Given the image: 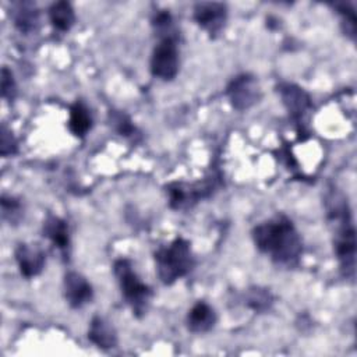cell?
Wrapping results in <instances>:
<instances>
[{
    "instance_id": "1",
    "label": "cell",
    "mask_w": 357,
    "mask_h": 357,
    "mask_svg": "<svg viewBox=\"0 0 357 357\" xmlns=\"http://www.w3.org/2000/svg\"><path fill=\"white\" fill-rule=\"evenodd\" d=\"M257 248L279 265L293 266L303 252V243L293 222L284 215L271 218L252 230Z\"/></svg>"
},
{
    "instance_id": "2",
    "label": "cell",
    "mask_w": 357,
    "mask_h": 357,
    "mask_svg": "<svg viewBox=\"0 0 357 357\" xmlns=\"http://www.w3.org/2000/svg\"><path fill=\"white\" fill-rule=\"evenodd\" d=\"M156 272L162 283L172 284L185 276L194 266V255L187 240L178 237L169 245L160 247L155 252Z\"/></svg>"
},
{
    "instance_id": "3",
    "label": "cell",
    "mask_w": 357,
    "mask_h": 357,
    "mask_svg": "<svg viewBox=\"0 0 357 357\" xmlns=\"http://www.w3.org/2000/svg\"><path fill=\"white\" fill-rule=\"evenodd\" d=\"M332 213V222L335 225L333 247L340 269L346 276L354 273V255H356V231L347 204L336 205Z\"/></svg>"
},
{
    "instance_id": "4",
    "label": "cell",
    "mask_w": 357,
    "mask_h": 357,
    "mask_svg": "<svg viewBox=\"0 0 357 357\" xmlns=\"http://www.w3.org/2000/svg\"><path fill=\"white\" fill-rule=\"evenodd\" d=\"M114 275L117 278L121 294L126 303L130 305L131 311L137 317H144L148 311L149 301L152 297V290L146 286L132 269L128 259L120 258L113 265Z\"/></svg>"
},
{
    "instance_id": "5",
    "label": "cell",
    "mask_w": 357,
    "mask_h": 357,
    "mask_svg": "<svg viewBox=\"0 0 357 357\" xmlns=\"http://www.w3.org/2000/svg\"><path fill=\"white\" fill-rule=\"evenodd\" d=\"M151 73L163 81L173 79L178 73V49L174 36H163L151 57Z\"/></svg>"
},
{
    "instance_id": "6",
    "label": "cell",
    "mask_w": 357,
    "mask_h": 357,
    "mask_svg": "<svg viewBox=\"0 0 357 357\" xmlns=\"http://www.w3.org/2000/svg\"><path fill=\"white\" fill-rule=\"evenodd\" d=\"M226 95L236 110H248L261 99V86L251 74L236 75L226 86Z\"/></svg>"
},
{
    "instance_id": "7",
    "label": "cell",
    "mask_w": 357,
    "mask_h": 357,
    "mask_svg": "<svg viewBox=\"0 0 357 357\" xmlns=\"http://www.w3.org/2000/svg\"><path fill=\"white\" fill-rule=\"evenodd\" d=\"M227 8L223 3L201 1L194 6V20L211 36L218 35L226 22Z\"/></svg>"
},
{
    "instance_id": "8",
    "label": "cell",
    "mask_w": 357,
    "mask_h": 357,
    "mask_svg": "<svg viewBox=\"0 0 357 357\" xmlns=\"http://www.w3.org/2000/svg\"><path fill=\"white\" fill-rule=\"evenodd\" d=\"M278 89L289 114L303 127L305 117L311 110V99L308 93L293 84H280Z\"/></svg>"
},
{
    "instance_id": "9",
    "label": "cell",
    "mask_w": 357,
    "mask_h": 357,
    "mask_svg": "<svg viewBox=\"0 0 357 357\" xmlns=\"http://www.w3.org/2000/svg\"><path fill=\"white\" fill-rule=\"evenodd\" d=\"M64 297L73 308H81L92 301L93 290L91 283L78 272H68L64 276Z\"/></svg>"
},
{
    "instance_id": "10",
    "label": "cell",
    "mask_w": 357,
    "mask_h": 357,
    "mask_svg": "<svg viewBox=\"0 0 357 357\" xmlns=\"http://www.w3.org/2000/svg\"><path fill=\"white\" fill-rule=\"evenodd\" d=\"M15 261L24 278L31 279L38 276L45 268V252L32 244H18L15 248Z\"/></svg>"
},
{
    "instance_id": "11",
    "label": "cell",
    "mask_w": 357,
    "mask_h": 357,
    "mask_svg": "<svg viewBox=\"0 0 357 357\" xmlns=\"http://www.w3.org/2000/svg\"><path fill=\"white\" fill-rule=\"evenodd\" d=\"M187 328L192 333L209 332L216 324L215 310L205 301L195 303L187 314Z\"/></svg>"
},
{
    "instance_id": "12",
    "label": "cell",
    "mask_w": 357,
    "mask_h": 357,
    "mask_svg": "<svg viewBox=\"0 0 357 357\" xmlns=\"http://www.w3.org/2000/svg\"><path fill=\"white\" fill-rule=\"evenodd\" d=\"M88 339L100 349H113L117 346V333L113 325L99 315L91 319Z\"/></svg>"
},
{
    "instance_id": "13",
    "label": "cell",
    "mask_w": 357,
    "mask_h": 357,
    "mask_svg": "<svg viewBox=\"0 0 357 357\" xmlns=\"http://www.w3.org/2000/svg\"><path fill=\"white\" fill-rule=\"evenodd\" d=\"M43 236H46L61 251L64 257L68 255V250H70L68 226L61 218L49 215L43 222Z\"/></svg>"
},
{
    "instance_id": "14",
    "label": "cell",
    "mask_w": 357,
    "mask_h": 357,
    "mask_svg": "<svg viewBox=\"0 0 357 357\" xmlns=\"http://www.w3.org/2000/svg\"><path fill=\"white\" fill-rule=\"evenodd\" d=\"M167 195H169V204L173 209H181L184 206H188L191 202H195L199 197H202L204 191L202 188L190 187L183 183H173L167 185Z\"/></svg>"
},
{
    "instance_id": "15",
    "label": "cell",
    "mask_w": 357,
    "mask_h": 357,
    "mask_svg": "<svg viewBox=\"0 0 357 357\" xmlns=\"http://www.w3.org/2000/svg\"><path fill=\"white\" fill-rule=\"evenodd\" d=\"M15 26L22 33H32L36 31L39 24V14L32 3H20L13 14Z\"/></svg>"
},
{
    "instance_id": "16",
    "label": "cell",
    "mask_w": 357,
    "mask_h": 357,
    "mask_svg": "<svg viewBox=\"0 0 357 357\" xmlns=\"http://www.w3.org/2000/svg\"><path fill=\"white\" fill-rule=\"evenodd\" d=\"M92 117L88 107L82 102H77L70 109L68 128L75 137H84L91 130Z\"/></svg>"
},
{
    "instance_id": "17",
    "label": "cell",
    "mask_w": 357,
    "mask_h": 357,
    "mask_svg": "<svg viewBox=\"0 0 357 357\" xmlns=\"http://www.w3.org/2000/svg\"><path fill=\"white\" fill-rule=\"evenodd\" d=\"M49 20L56 29L66 32L73 26L75 21V14L70 3L57 1L53 3L49 8Z\"/></svg>"
},
{
    "instance_id": "18",
    "label": "cell",
    "mask_w": 357,
    "mask_h": 357,
    "mask_svg": "<svg viewBox=\"0 0 357 357\" xmlns=\"http://www.w3.org/2000/svg\"><path fill=\"white\" fill-rule=\"evenodd\" d=\"M245 301L251 310H254L257 312H265L272 305L273 298H272V294L266 289L254 287V289L248 290Z\"/></svg>"
},
{
    "instance_id": "19",
    "label": "cell",
    "mask_w": 357,
    "mask_h": 357,
    "mask_svg": "<svg viewBox=\"0 0 357 357\" xmlns=\"http://www.w3.org/2000/svg\"><path fill=\"white\" fill-rule=\"evenodd\" d=\"M109 120H110V124L113 126V128L120 135H124V137H134L135 135L137 128L134 127V124L131 123V120L127 114L113 110V112L109 113Z\"/></svg>"
},
{
    "instance_id": "20",
    "label": "cell",
    "mask_w": 357,
    "mask_h": 357,
    "mask_svg": "<svg viewBox=\"0 0 357 357\" xmlns=\"http://www.w3.org/2000/svg\"><path fill=\"white\" fill-rule=\"evenodd\" d=\"M1 215L4 220H8L10 223H17L21 219L22 208L18 199L14 197L3 195L1 197Z\"/></svg>"
},
{
    "instance_id": "21",
    "label": "cell",
    "mask_w": 357,
    "mask_h": 357,
    "mask_svg": "<svg viewBox=\"0 0 357 357\" xmlns=\"http://www.w3.org/2000/svg\"><path fill=\"white\" fill-rule=\"evenodd\" d=\"M15 93H17V86H15L13 73L7 67H3L1 68V96L7 100H13L15 98Z\"/></svg>"
},
{
    "instance_id": "22",
    "label": "cell",
    "mask_w": 357,
    "mask_h": 357,
    "mask_svg": "<svg viewBox=\"0 0 357 357\" xmlns=\"http://www.w3.org/2000/svg\"><path fill=\"white\" fill-rule=\"evenodd\" d=\"M339 14L343 17V24H346V32L354 38L356 35V13L350 4L342 3L336 4Z\"/></svg>"
},
{
    "instance_id": "23",
    "label": "cell",
    "mask_w": 357,
    "mask_h": 357,
    "mask_svg": "<svg viewBox=\"0 0 357 357\" xmlns=\"http://www.w3.org/2000/svg\"><path fill=\"white\" fill-rule=\"evenodd\" d=\"M17 152V142L13 137V134L3 126L1 128V139H0V153L1 156H10Z\"/></svg>"
}]
</instances>
